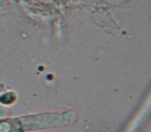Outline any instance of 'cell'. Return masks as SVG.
I'll return each instance as SVG.
<instances>
[{
    "label": "cell",
    "mask_w": 151,
    "mask_h": 132,
    "mask_svg": "<svg viewBox=\"0 0 151 132\" xmlns=\"http://www.w3.org/2000/svg\"><path fill=\"white\" fill-rule=\"evenodd\" d=\"M15 99H16L15 93L10 92V93H5V94H3V95H1V97H0V102L2 103V104L10 105V104H12V103L15 102Z\"/></svg>",
    "instance_id": "cell-1"
}]
</instances>
